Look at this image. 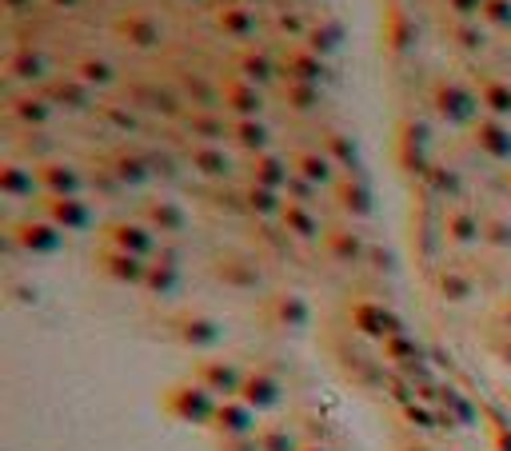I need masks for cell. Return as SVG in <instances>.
Instances as JSON below:
<instances>
[{"mask_svg":"<svg viewBox=\"0 0 511 451\" xmlns=\"http://www.w3.org/2000/svg\"><path fill=\"white\" fill-rule=\"evenodd\" d=\"M188 132L204 136V140H216V136H224V121L212 113H192L188 116Z\"/></svg>","mask_w":511,"mask_h":451,"instance_id":"obj_26","label":"cell"},{"mask_svg":"<svg viewBox=\"0 0 511 451\" xmlns=\"http://www.w3.org/2000/svg\"><path fill=\"white\" fill-rule=\"evenodd\" d=\"M13 116L16 121H24V124H45L48 116H53V104H48L45 96H16L13 100Z\"/></svg>","mask_w":511,"mask_h":451,"instance_id":"obj_18","label":"cell"},{"mask_svg":"<svg viewBox=\"0 0 511 451\" xmlns=\"http://www.w3.org/2000/svg\"><path fill=\"white\" fill-rule=\"evenodd\" d=\"M356 320H360L372 336H380V328H391V316H388V312H376V308H360V312H356Z\"/></svg>","mask_w":511,"mask_h":451,"instance_id":"obj_32","label":"cell"},{"mask_svg":"<svg viewBox=\"0 0 511 451\" xmlns=\"http://www.w3.org/2000/svg\"><path fill=\"white\" fill-rule=\"evenodd\" d=\"M276 29L288 32V37H308V24H304L296 13H280V16H276Z\"/></svg>","mask_w":511,"mask_h":451,"instance_id":"obj_36","label":"cell"},{"mask_svg":"<svg viewBox=\"0 0 511 451\" xmlns=\"http://www.w3.org/2000/svg\"><path fill=\"white\" fill-rule=\"evenodd\" d=\"M431 108H436L448 124H467L475 116V92L444 76V80L431 84Z\"/></svg>","mask_w":511,"mask_h":451,"instance_id":"obj_1","label":"cell"},{"mask_svg":"<svg viewBox=\"0 0 511 451\" xmlns=\"http://www.w3.org/2000/svg\"><path fill=\"white\" fill-rule=\"evenodd\" d=\"M53 4H56V8H76L80 0H53Z\"/></svg>","mask_w":511,"mask_h":451,"instance_id":"obj_45","label":"cell"},{"mask_svg":"<svg viewBox=\"0 0 511 451\" xmlns=\"http://www.w3.org/2000/svg\"><path fill=\"white\" fill-rule=\"evenodd\" d=\"M480 104L488 108L496 121L511 116V84L499 80V76H483V80H480Z\"/></svg>","mask_w":511,"mask_h":451,"instance_id":"obj_11","label":"cell"},{"mask_svg":"<svg viewBox=\"0 0 511 451\" xmlns=\"http://www.w3.org/2000/svg\"><path fill=\"white\" fill-rule=\"evenodd\" d=\"M232 140L240 144V148H248V152L264 148V144H268V124L264 121H236L232 124Z\"/></svg>","mask_w":511,"mask_h":451,"instance_id":"obj_21","label":"cell"},{"mask_svg":"<svg viewBox=\"0 0 511 451\" xmlns=\"http://www.w3.org/2000/svg\"><path fill=\"white\" fill-rule=\"evenodd\" d=\"M304 45H308L316 56H323V61H328V56L336 53L339 45H344V24H336V21H320V24H312L308 37H304Z\"/></svg>","mask_w":511,"mask_h":451,"instance_id":"obj_12","label":"cell"},{"mask_svg":"<svg viewBox=\"0 0 511 451\" xmlns=\"http://www.w3.org/2000/svg\"><path fill=\"white\" fill-rule=\"evenodd\" d=\"M475 144H480L491 160H511V129L504 121H496V116L475 124Z\"/></svg>","mask_w":511,"mask_h":451,"instance_id":"obj_9","label":"cell"},{"mask_svg":"<svg viewBox=\"0 0 511 451\" xmlns=\"http://www.w3.org/2000/svg\"><path fill=\"white\" fill-rule=\"evenodd\" d=\"M444 4L459 16V21H475V16H483V0H444Z\"/></svg>","mask_w":511,"mask_h":451,"instance_id":"obj_34","label":"cell"},{"mask_svg":"<svg viewBox=\"0 0 511 451\" xmlns=\"http://www.w3.org/2000/svg\"><path fill=\"white\" fill-rule=\"evenodd\" d=\"M40 184L53 188L56 196H72L76 188H80V176H76L72 164H45L40 168Z\"/></svg>","mask_w":511,"mask_h":451,"instance_id":"obj_14","label":"cell"},{"mask_svg":"<svg viewBox=\"0 0 511 451\" xmlns=\"http://www.w3.org/2000/svg\"><path fill=\"white\" fill-rule=\"evenodd\" d=\"M284 220H288V224H292L300 236H308V232H312V216H308L304 208H288V212H284Z\"/></svg>","mask_w":511,"mask_h":451,"instance_id":"obj_38","label":"cell"},{"mask_svg":"<svg viewBox=\"0 0 511 451\" xmlns=\"http://www.w3.org/2000/svg\"><path fill=\"white\" fill-rule=\"evenodd\" d=\"M284 72H288V80H300V84H323L331 76V68L323 56H316L308 45H296V48H288V56H284Z\"/></svg>","mask_w":511,"mask_h":451,"instance_id":"obj_5","label":"cell"},{"mask_svg":"<svg viewBox=\"0 0 511 451\" xmlns=\"http://www.w3.org/2000/svg\"><path fill=\"white\" fill-rule=\"evenodd\" d=\"M256 8H248L244 0H236V4H224L216 13V29L224 32V37H232V40H248L256 37Z\"/></svg>","mask_w":511,"mask_h":451,"instance_id":"obj_8","label":"cell"},{"mask_svg":"<svg viewBox=\"0 0 511 451\" xmlns=\"http://www.w3.org/2000/svg\"><path fill=\"white\" fill-rule=\"evenodd\" d=\"M0 188H4L8 196H32V188H37V180H32L29 168L4 164V168H0Z\"/></svg>","mask_w":511,"mask_h":451,"instance_id":"obj_22","label":"cell"},{"mask_svg":"<svg viewBox=\"0 0 511 451\" xmlns=\"http://www.w3.org/2000/svg\"><path fill=\"white\" fill-rule=\"evenodd\" d=\"M248 391H252V399L256 404H272V384L264 376H256V380H248Z\"/></svg>","mask_w":511,"mask_h":451,"instance_id":"obj_40","label":"cell"},{"mask_svg":"<svg viewBox=\"0 0 511 451\" xmlns=\"http://www.w3.org/2000/svg\"><path fill=\"white\" fill-rule=\"evenodd\" d=\"M100 116H105L108 124H116L121 132H132L136 129V116L124 113V108H116V104H105V108H100Z\"/></svg>","mask_w":511,"mask_h":451,"instance_id":"obj_33","label":"cell"},{"mask_svg":"<svg viewBox=\"0 0 511 451\" xmlns=\"http://www.w3.org/2000/svg\"><path fill=\"white\" fill-rule=\"evenodd\" d=\"M116 172H121V180H128V184H140L144 180V160L121 152V156H116Z\"/></svg>","mask_w":511,"mask_h":451,"instance_id":"obj_29","label":"cell"},{"mask_svg":"<svg viewBox=\"0 0 511 451\" xmlns=\"http://www.w3.org/2000/svg\"><path fill=\"white\" fill-rule=\"evenodd\" d=\"M192 164L200 168L204 176H228V156H224V148H216V144H200V148L192 152Z\"/></svg>","mask_w":511,"mask_h":451,"instance_id":"obj_20","label":"cell"},{"mask_svg":"<svg viewBox=\"0 0 511 451\" xmlns=\"http://www.w3.org/2000/svg\"><path fill=\"white\" fill-rule=\"evenodd\" d=\"M113 240L121 244V252H128V256H144V252L152 248L148 232H144V228H136V224H116L113 228Z\"/></svg>","mask_w":511,"mask_h":451,"instance_id":"obj_19","label":"cell"},{"mask_svg":"<svg viewBox=\"0 0 511 451\" xmlns=\"http://www.w3.org/2000/svg\"><path fill=\"white\" fill-rule=\"evenodd\" d=\"M444 292H448V296H456V300H459V296L467 292V284H464V280H456V276H448V280H444Z\"/></svg>","mask_w":511,"mask_h":451,"instance_id":"obj_43","label":"cell"},{"mask_svg":"<svg viewBox=\"0 0 511 451\" xmlns=\"http://www.w3.org/2000/svg\"><path fill=\"white\" fill-rule=\"evenodd\" d=\"M148 216L156 220L160 228H180V224H184V216L172 208V204H152V208H148Z\"/></svg>","mask_w":511,"mask_h":451,"instance_id":"obj_31","label":"cell"},{"mask_svg":"<svg viewBox=\"0 0 511 451\" xmlns=\"http://www.w3.org/2000/svg\"><path fill=\"white\" fill-rule=\"evenodd\" d=\"M4 4H8V13H24V8L32 4V0H4Z\"/></svg>","mask_w":511,"mask_h":451,"instance_id":"obj_44","label":"cell"},{"mask_svg":"<svg viewBox=\"0 0 511 451\" xmlns=\"http://www.w3.org/2000/svg\"><path fill=\"white\" fill-rule=\"evenodd\" d=\"M448 228H451V236H456V240H472V236H475L472 216H464V212H456V216L448 220Z\"/></svg>","mask_w":511,"mask_h":451,"instance_id":"obj_37","label":"cell"},{"mask_svg":"<svg viewBox=\"0 0 511 451\" xmlns=\"http://www.w3.org/2000/svg\"><path fill=\"white\" fill-rule=\"evenodd\" d=\"M21 232H24V244H29V248H40V252L56 248V232H53V228H45V224H24Z\"/></svg>","mask_w":511,"mask_h":451,"instance_id":"obj_28","label":"cell"},{"mask_svg":"<svg viewBox=\"0 0 511 451\" xmlns=\"http://www.w3.org/2000/svg\"><path fill=\"white\" fill-rule=\"evenodd\" d=\"M296 172L308 176V180H316V184H323L331 176V164L320 156V152H300V156H296Z\"/></svg>","mask_w":511,"mask_h":451,"instance_id":"obj_25","label":"cell"},{"mask_svg":"<svg viewBox=\"0 0 511 451\" xmlns=\"http://www.w3.org/2000/svg\"><path fill=\"white\" fill-rule=\"evenodd\" d=\"M276 4H284V0H276Z\"/></svg>","mask_w":511,"mask_h":451,"instance_id":"obj_46","label":"cell"},{"mask_svg":"<svg viewBox=\"0 0 511 451\" xmlns=\"http://www.w3.org/2000/svg\"><path fill=\"white\" fill-rule=\"evenodd\" d=\"M323 144H328V152L339 160V164H356V140L348 132L328 129V132H323Z\"/></svg>","mask_w":511,"mask_h":451,"instance_id":"obj_24","label":"cell"},{"mask_svg":"<svg viewBox=\"0 0 511 451\" xmlns=\"http://www.w3.org/2000/svg\"><path fill=\"white\" fill-rule=\"evenodd\" d=\"M339 196H344V208L360 212V216H364V212H368V192H364L360 184H348V188L339 192Z\"/></svg>","mask_w":511,"mask_h":451,"instance_id":"obj_35","label":"cell"},{"mask_svg":"<svg viewBox=\"0 0 511 451\" xmlns=\"http://www.w3.org/2000/svg\"><path fill=\"white\" fill-rule=\"evenodd\" d=\"M320 84H300V80H288L284 84V100L288 108H296V113H312V108H320Z\"/></svg>","mask_w":511,"mask_h":451,"instance_id":"obj_16","label":"cell"},{"mask_svg":"<svg viewBox=\"0 0 511 451\" xmlns=\"http://www.w3.org/2000/svg\"><path fill=\"white\" fill-rule=\"evenodd\" d=\"M252 204L256 212H276V196H272V188H260V184L252 188Z\"/></svg>","mask_w":511,"mask_h":451,"instance_id":"obj_39","label":"cell"},{"mask_svg":"<svg viewBox=\"0 0 511 451\" xmlns=\"http://www.w3.org/2000/svg\"><path fill=\"white\" fill-rule=\"evenodd\" d=\"M236 76H244V80L264 88V84L276 80V61H272L264 48H244V53L236 56Z\"/></svg>","mask_w":511,"mask_h":451,"instance_id":"obj_10","label":"cell"},{"mask_svg":"<svg viewBox=\"0 0 511 451\" xmlns=\"http://www.w3.org/2000/svg\"><path fill=\"white\" fill-rule=\"evenodd\" d=\"M448 37L456 40V45L464 48V53H480V48L488 45V40H483V32L475 29L472 21H456V24H451V29H448Z\"/></svg>","mask_w":511,"mask_h":451,"instance_id":"obj_23","label":"cell"},{"mask_svg":"<svg viewBox=\"0 0 511 451\" xmlns=\"http://www.w3.org/2000/svg\"><path fill=\"white\" fill-rule=\"evenodd\" d=\"M383 45H388L391 56H404L407 48L415 45V24L399 4H391L388 13H383Z\"/></svg>","mask_w":511,"mask_h":451,"instance_id":"obj_6","label":"cell"},{"mask_svg":"<svg viewBox=\"0 0 511 451\" xmlns=\"http://www.w3.org/2000/svg\"><path fill=\"white\" fill-rule=\"evenodd\" d=\"M48 216H53L56 224H64V228H84L88 224V208H84L80 200H72V196H56V200L48 204Z\"/></svg>","mask_w":511,"mask_h":451,"instance_id":"obj_15","label":"cell"},{"mask_svg":"<svg viewBox=\"0 0 511 451\" xmlns=\"http://www.w3.org/2000/svg\"><path fill=\"white\" fill-rule=\"evenodd\" d=\"M4 72H8V80L45 84L48 80V61H45V53H37V48H16V53L4 61Z\"/></svg>","mask_w":511,"mask_h":451,"instance_id":"obj_7","label":"cell"},{"mask_svg":"<svg viewBox=\"0 0 511 451\" xmlns=\"http://www.w3.org/2000/svg\"><path fill=\"white\" fill-rule=\"evenodd\" d=\"M208 384H216V388H232V384H236L232 368H208Z\"/></svg>","mask_w":511,"mask_h":451,"instance_id":"obj_41","label":"cell"},{"mask_svg":"<svg viewBox=\"0 0 511 451\" xmlns=\"http://www.w3.org/2000/svg\"><path fill=\"white\" fill-rule=\"evenodd\" d=\"M220 100H224V108L236 121H260V108H264L260 84L244 80V76H228V80H220Z\"/></svg>","mask_w":511,"mask_h":451,"instance_id":"obj_2","label":"cell"},{"mask_svg":"<svg viewBox=\"0 0 511 451\" xmlns=\"http://www.w3.org/2000/svg\"><path fill=\"white\" fill-rule=\"evenodd\" d=\"M113 32L121 40H128L132 48H140V53H148V48H160V40H164V29H160L156 16L148 13H128L121 21L113 24Z\"/></svg>","mask_w":511,"mask_h":451,"instance_id":"obj_3","label":"cell"},{"mask_svg":"<svg viewBox=\"0 0 511 451\" xmlns=\"http://www.w3.org/2000/svg\"><path fill=\"white\" fill-rule=\"evenodd\" d=\"M331 244H336V252H339V256H356V248H360V244H356V240H348V236H336V240H331Z\"/></svg>","mask_w":511,"mask_h":451,"instance_id":"obj_42","label":"cell"},{"mask_svg":"<svg viewBox=\"0 0 511 451\" xmlns=\"http://www.w3.org/2000/svg\"><path fill=\"white\" fill-rule=\"evenodd\" d=\"M40 96H45L48 104L68 108V113H84V108L92 104V88L84 80H76V76H48Z\"/></svg>","mask_w":511,"mask_h":451,"instance_id":"obj_4","label":"cell"},{"mask_svg":"<svg viewBox=\"0 0 511 451\" xmlns=\"http://www.w3.org/2000/svg\"><path fill=\"white\" fill-rule=\"evenodd\" d=\"M252 172H256V184H260V188L276 192L280 184H288V168H284V160L280 156H256Z\"/></svg>","mask_w":511,"mask_h":451,"instance_id":"obj_17","label":"cell"},{"mask_svg":"<svg viewBox=\"0 0 511 451\" xmlns=\"http://www.w3.org/2000/svg\"><path fill=\"white\" fill-rule=\"evenodd\" d=\"M72 76L84 80L88 88H108V84H116V68L108 64L105 56H80V61L72 64Z\"/></svg>","mask_w":511,"mask_h":451,"instance_id":"obj_13","label":"cell"},{"mask_svg":"<svg viewBox=\"0 0 511 451\" xmlns=\"http://www.w3.org/2000/svg\"><path fill=\"white\" fill-rule=\"evenodd\" d=\"M491 29H511V0H483V16Z\"/></svg>","mask_w":511,"mask_h":451,"instance_id":"obj_27","label":"cell"},{"mask_svg":"<svg viewBox=\"0 0 511 451\" xmlns=\"http://www.w3.org/2000/svg\"><path fill=\"white\" fill-rule=\"evenodd\" d=\"M176 412H180V415H204V412H208V399H204L200 391H180Z\"/></svg>","mask_w":511,"mask_h":451,"instance_id":"obj_30","label":"cell"}]
</instances>
